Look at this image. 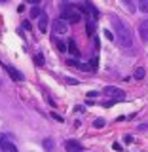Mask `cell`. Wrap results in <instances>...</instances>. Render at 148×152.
I'll return each instance as SVG.
<instances>
[{
  "instance_id": "1",
  "label": "cell",
  "mask_w": 148,
  "mask_h": 152,
  "mask_svg": "<svg viewBox=\"0 0 148 152\" xmlns=\"http://www.w3.org/2000/svg\"><path fill=\"white\" fill-rule=\"evenodd\" d=\"M112 21V27H114V32H116V38L118 42L122 44L123 50H131L133 48V34H131V28L122 21L120 17H110Z\"/></svg>"
},
{
  "instance_id": "2",
  "label": "cell",
  "mask_w": 148,
  "mask_h": 152,
  "mask_svg": "<svg viewBox=\"0 0 148 152\" xmlns=\"http://www.w3.org/2000/svg\"><path fill=\"white\" fill-rule=\"evenodd\" d=\"M61 15H63V21L66 19L69 23H78L82 19V13L76 10L74 4H63L61 6Z\"/></svg>"
},
{
  "instance_id": "3",
  "label": "cell",
  "mask_w": 148,
  "mask_h": 152,
  "mask_svg": "<svg viewBox=\"0 0 148 152\" xmlns=\"http://www.w3.org/2000/svg\"><path fill=\"white\" fill-rule=\"evenodd\" d=\"M103 95H106V97H112L114 101H123V99H125V93H123V89L114 88V86H106V88L103 89Z\"/></svg>"
},
{
  "instance_id": "4",
  "label": "cell",
  "mask_w": 148,
  "mask_h": 152,
  "mask_svg": "<svg viewBox=\"0 0 148 152\" xmlns=\"http://www.w3.org/2000/svg\"><path fill=\"white\" fill-rule=\"evenodd\" d=\"M0 150H4V152H19L17 146L13 145L9 139H6L4 135H0Z\"/></svg>"
},
{
  "instance_id": "5",
  "label": "cell",
  "mask_w": 148,
  "mask_h": 152,
  "mask_svg": "<svg viewBox=\"0 0 148 152\" xmlns=\"http://www.w3.org/2000/svg\"><path fill=\"white\" fill-rule=\"evenodd\" d=\"M65 150L66 152H82L84 145L78 142V141H74V139H69V141H65Z\"/></svg>"
},
{
  "instance_id": "6",
  "label": "cell",
  "mask_w": 148,
  "mask_h": 152,
  "mask_svg": "<svg viewBox=\"0 0 148 152\" xmlns=\"http://www.w3.org/2000/svg\"><path fill=\"white\" fill-rule=\"evenodd\" d=\"M51 27H53L55 34H65V32H69V25H66V21H63V19H55Z\"/></svg>"
},
{
  "instance_id": "7",
  "label": "cell",
  "mask_w": 148,
  "mask_h": 152,
  "mask_svg": "<svg viewBox=\"0 0 148 152\" xmlns=\"http://www.w3.org/2000/svg\"><path fill=\"white\" fill-rule=\"evenodd\" d=\"M4 69L8 70V74L12 76V80H15V82H23V80H25V76H23V72H19L17 69H13V66H9V65H4Z\"/></svg>"
},
{
  "instance_id": "8",
  "label": "cell",
  "mask_w": 148,
  "mask_h": 152,
  "mask_svg": "<svg viewBox=\"0 0 148 152\" xmlns=\"http://www.w3.org/2000/svg\"><path fill=\"white\" fill-rule=\"evenodd\" d=\"M84 6H85V12H87L93 19H99V10H97V6H95L93 2H85Z\"/></svg>"
},
{
  "instance_id": "9",
  "label": "cell",
  "mask_w": 148,
  "mask_h": 152,
  "mask_svg": "<svg viewBox=\"0 0 148 152\" xmlns=\"http://www.w3.org/2000/svg\"><path fill=\"white\" fill-rule=\"evenodd\" d=\"M139 34H141V38H142L144 42H148V19L141 23V27H139Z\"/></svg>"
},
{
  "instance_id": "10",
  "label": "cell",
  "mask_w": 148,
  "mask_h": 152,
  "mask_svg": "<svg viewBox=\"0 0 148 152\" xmlns=\"http://www.w3.org/2000/svg\"><path fill=\"white\" fill-rule=\"evenodd\" d=\"M38 28H40V32L47 31V15L46 13H42V15L38 17Z\"/></svg>"
},
{
  "instance_id": "11",
  "label": "cell",
  "mask_w": 148,
  "mask_h": 152,
  "mask_svg": "<svg viewBox=\"0 0 148 152\" xmlns=\"http://www.w3.org/2000/svg\"><path fill=\"white\" fill-rule=\"evenodd\" d=\"M42 146H44L46 152H53V148H55V141H53V139H44V141H42Z\"/></svg>"
},
{
  "instance_id": "12",
  "label": "cell",
  "mask_w": 148,
  "mask_h": 152,
  "mask_svg": "<svg viewBox=\"0 0 148 152\" xmlns=\"http://www.w3.org/2000/svg\"><path fill=\"white\" fill-rule=\"evenodd\" d=\"M144 76H146V70L142 69V66H137L135 72H133V78H135V80H142Z\"/></svg>"
},
{
  "instance_id": "13",
  "label": "cell",
  "mask_w": 148,
  "mask_h": 152,
  "mask_svg": "<svg viewBox=\"0 0 148 152\" xmlns=\"http://www.w3.org/2000/svg\"><path fill=\"white\" fill-rule=\"evenodd\" d=\"M69 50L72 51V53H74L76 57L80 55V50H78V48H76V42H74V40H69Z\"/></svg>"
},
{
  "instance_id": "14",
  "label": "cell",
  "mask_w": 148,
  "mask_h": 152,
  "mask_svg": "<svg viewBox=\"0 0 148 152\" xmlns=\"http://www.w3.org/2000/svg\"><path fill=\"white\" fill-rule=\"evenodd\" d=\"M42 13H44V12H42L38 6H32V10H31V17H40Z\"/></svg>"
},
{
  "instance_id": "15",
  "label": "cell",
  "mask_w": 148,
  "mask_h": 152,
  "mask_svg": "<svg viewBox=\"0 0 148 152\" xmlns=\"http://www.w3.org/2000/svg\"><path fill=\"white\" fill-rule=\"evenodd\" d=\"M104 124H106V122H104L103 118H97V120L93 122V127H97V129H101V127H104Z\"/></svg>"
},
{
  "instance_id": "16",
  "label": "cell",
  "mask_w": 148,
  "mask_h": 152,
  "mask_svg": "<svg viewBox=\"0 0 148 152\" xmlns=\"http://www.w3.org/2000/svg\"><path fill=\"white\" fill-rule=\"evenodd\" d=\"M139 10H141L142 13H148V2H144V0L139 2Z\"/></svg>"
},
{
  "instance_id": "17",
  "label": "cell",
  "mask_w": 148,
  "mask_h": 152,
  "mask_svg": "<svg viewBox=\"0 0 148 152\" xmlns=\"http://www.w3.org/2000/svg\"><path fill=\"white\" fill-rule=\"evenodd\" d=\"M34 61H36V65H44V55H42V53H36L34 55Z\"/></svg>"
},
{
  "instance_id": "18",
  "label": "cell",
  "mask_w": 148,
  "mask_h": 152,
  "mask_svg": "<svg viewBox=\"0 0 148 152\" xmlns=\"http://www.w3.org/2000/svg\"><path fill=\"white\" fill-rule=\"evenodd\" d=\"M93 32H95V27H93V23H91V21H87V34L91 36Z\"/></svg>"
},
{
  "instance_id": "19",
  "label": "cell",
  "mask_w": 148,
  "mask_h": 152,
  "mask_svg": "<svg viewBox=\"0 0 148 152\" xmlns=\"http://www.w3.org/2000/svg\"><path fill=\"white\" fill-rule=\"evenodd\" d=\"M103 32H104V36H106V38H108V40H114V34H112V32H110V31H108V28H104V31H103Z\"/></svg>"
},
{
  "instance_id": "20",
  "label": "cell",
  "mask_w": 148,
  "mask_h": 152,
  "mask_svg": "<svg viewBox=\"0 0 148 152\" xmlns=\"http://www.w3.org/2000/svg\"><path fill=\"white\" fill-rule=\"evenodd\" d=\"M57 50H59V51H66V44H63V42H57Z\"/></svg>"
},
{
  "instance_id": "21",
  "label": "cell",
  "mask_w": 148,
  "mask_h": 152,
  "mask_svg": "<svg viewBox=\"0 0 148 152\" xmlns=\"http://www.w3.org/2000/svg\"><path fill=\"white\" fill-rule=\"evenodd\" d=\"M123 142H125V145H131V142H133V137L131 135H125V137H123Z\"/></svg>"
},
{
  "instance_id": "22",
  "label": "cell",
  "mask_w": 148,
  "mask_h": 152,
  "mask_svg": "<svg viewBox=\"0 0 148 152\" xmlns=\"http://www.w3.org/2000/svg\"><path fill=\"white\" fill-rule=\"evenodd\" d=\"M125 8H127V10H129V12H135V6H133V4H131V2H125Z\"/></svg>"
},
{
  "instance_id": "23",
  "label": "cell",
  "mask_w": 148,
  "mask_h": 152,
  "mask_svg": "<svg viewBox=\"0 0 148 152\" xmlns=\"http://www.w3.org/2000/svg\"><path fill=\"white\" fill-rule=\"evenodd\" d=\"M51 116H53V118H55V120H57V122H63V118H61V116H59V114H53V112H51Z\"/></svg>"
},
{
  "instance_id": "24",
  "label": "cell",
  "mask_w": 148,
  "mask_h": 152,
  "mask_svg": "<svg viewBox=\"0 0 148 152\" xmlns=\"http://www.w3.org/2000/svg\"><path fill=\"white\" fill-rule=\"evenodd\" d=\"M97 95H99L97 91H89V93H87V97H91V99H93V97H97Z\"/></svg>"
}]
</instances>
